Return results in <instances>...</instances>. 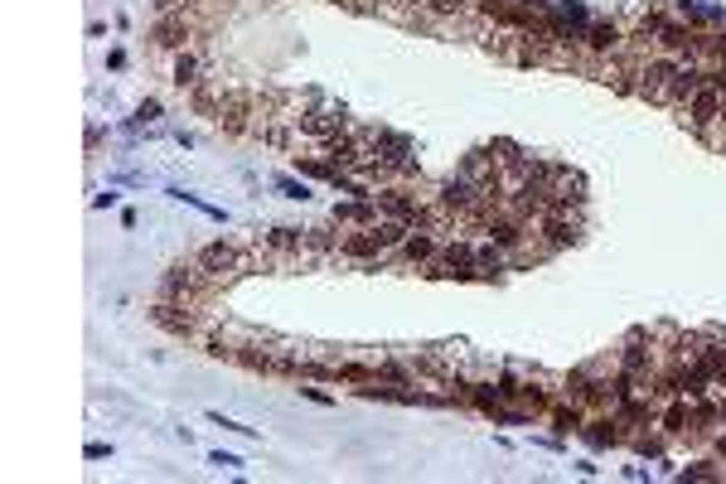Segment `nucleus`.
I'll list each match as a JSON object with an SVG mask.
<instances>
[{
	"label": "nucleus",
	"mask_w": 726,
	"mask_h": 484,
	"mask_svg": "<svg viewBox=\"0 0 726 484\" xmlns=\"http://www.w3.org/2000/svg\"><path fill=\"white\" fill-rule=\"evenodd\" d=\"M106 455H111L106 441H88V446H83V460H106Z\"/></svg>",
	"instance_id": "16"
},
{
	"label": "nucleus",
	"mask_w": 726,
	"mask_h": 484,
	"mask_svg": "<svg viewBox=\"0 0 726 484\" xmlns=\"http://www.w3.org/2000/svg\"><path fill=\"white\" fill-rule=\"evenodd\" d=\"M678 116H683V126H693L697 136H707V131H712V126H717V121L726 116V97L717 93V83L707 78V83H702L697 93H693L688 102H683V107H678Z\"/></svg>",
	"instance_id": "3"
},
{
	"label": "nucleus",
	"mask_w": 726,
	"mask_h": 484,
	"mask_svg": "<svg viewBox=\"0 0 726 484\" xmlns=\"http://www.w3.org/2000/svg\"><path fill=\"white\" fill-rule=\"evenodd\" d=\"M208 465H218V470H242V460L228 455V451H208Z\"/></svg>",
	"instance_id": "13"
},
{
	"label": "nucleus",
	"mask_w": 726,
	"mask_h": 484,
	"mask_svg": "<svg viewBox=\"0 0 726 484\" xmlns=\"http://www.w3.org/2000/svg\"><path fill=\"white\" fill-rule=\"evenodd\" d=\"M581 49L591 54V63H606V58H615V54L624 49V24H620V19H591V29H586Z\"/></svg>",
	"instance_id": "5"
},
{
	"label": "nucleus",
	"mask_w": 726,
	"mask_h": 484,
	"mask_svg": "<svg viewBox=\"0 0 726 484\" xmlns=\"http://www.w3.org/2000/svg\"><path fill=\"white\" fill-rule=\"evenodd\" d=\"M204 34V24H199V15L194 10H165L155 24H150V44L155 49H165V54H180V49H189V39H199Z\"/></svg>",
	"instance_id": "2"
},
{
	"label": "nucleus",
	"mask_w": 726,
	"mask_h": 484,
	"mask_svg": "<svg viewBox=\"0 0 726 484\" xmlns=\"http://www.w3.org/2000/svg\"><path fill=\"white\" fill-rule=\"evenodd\" d=\"M707 451H712V455H717V460H722V465H726V426H717V431H712V441H707Z\"/></svg>",
	"instance_id": "14"
},
{
	"label": "nucleus",
	"mask_w": 726,
	"mask_h": 484,
	"mask_svg": "<svg viewBox=\"0 0 726 484\" xmlns=\"http://www.w3.org/2000/svg\"><path fill=\"white\" fill-rule=\"evenodd\" d=\"M436 233H441V228H412V233H407V242H402L388 262H402V267H416V272H421V267H431V262L441 257V242H445V237H436Z\"/></svg>",
	"instance_id": "4"
},
{
	"label": "nucleus",
	"mask_w": 726,
	"mask_h": 484,
	"mask_svg": "<svg viewBox=\"0 0 726 484\" xmlns=\"http://www.w3.org/2000/svg\"><path fill=\"white\" fill-rule=\"evenodd\" d=\"M208 426H223V431H237V436H257L252 426H242V421H232V416H223V412H204Z\"/></svg>",
	"instance_id": "11"
},
{
	"label": "nucleus",
	"mask_w": 726,
	"mask_h": 484,
	"mask_svg": "<svg viewBox=\"0 0 726 484\" xmlns=\"http://www.w3.org/2000/svg\"><path fill=\"white\" fill-rule=\"evenodd\" d=\"M271 189L286 194V198H296V203H306V198H310V185H306L301 175H271Z\"/></svg>",
	"instance_id": "9"
},
{
	"label": "nucleus",
	"mask_w": 726,
	"mask_h": 484,
	"mask_svg": "<svg viewBox=\"0 0 726 484\" xmlns=\"http://www.w3.org/2000/svg\"><path fill=\"white\" fill-rule=\"evenodd\" d=\"M170 198H175V203H189V208H199V213H204V218H213V223H228V213H223L218 203H204L199 194H189V189H170Z\"/></svg>",
	"instance_id": "10"
},
{
	"label": "nucleus",
	"mask_w": 726,
	"mask_h": 484,
	"mask_svg": "<svg viewBox=\"0 0 726 484\" xmlns=\"http://www.w3.org/2000/svg\"><path fill=\"white\" fill-rule=\"evenodd\" d=\"M296 392H301L306 402H315V407H334V397H329V392H319V387H296Z\"/></svg>",
	"instance_id": "15"
},
{
	"label": "nucleus",
	"mask_w": 726,
	"mask_h": 484,
	"mask_svg": "<svg viewBox=\"0 0 726 484\" xmlns=\"http://www.w3.org/2000/svg\"><path fill=\"white\" fill-rule=\"evenodd\" d=\"M576 475H586V480H596V475H601V465H596V460H576Z\"/></svg>",
	"instance_id": "19"
},
{
	"label": "nucleus",
	"mask_w": 726,
	"mask_h": 484,
	"mask_svg": "<svg viewBox=\"0 0 726 484\" xmlns=\"http://www.w3.org/2000/svg\"><path fill=\"white\" fill-rule=\"evenodd\" d=\"M116 198H121V194L106 189V194H97V198H93V208H116Z\"/></svg>",
	"instance_id": "18"
},
{
	"label": "nucleus",
	"mask_w": 726,
	"mask_h": 484,
	"mask_svg": "<svg viewBox=\"0 0 726 484\" xmlns=\"http://www.w3.org/2000/svg\"><path fill=\"white\" fill-rule=\"evenodd\" d=\"M334 228H373L383 213H378V198H349V203H334Z\"/></svg>",
	"instance_id": "7"
},
{
	"label": "nucleus",
	"mask_w": 726,
	"mask_h": 484,
	"mask_svg": "<svg viewBox=\"0 0 726 484\" xmlns=\"http://www.w3.org/2000/svg\"><path fill=\"white\" fill-rule=\"evenodd\" d=\"M581 228H586L581 208H571V203H547V208L532 218V242H537L542 257H552V252L571 247V242L581 237Z\"/></svg>",
	"instance_id": "1"
},
{
	"label": "nucleus",
	"mask_w": 726,
	"mask_h": 484,
	"mask_svg": "<svg viewBox=\"0 0 726 484\" xmlns=\"http://www.w3.org/2000/svg\"><path fill=\"white\" fill-rule=\"evenodd\" d=\"M707 78H712V83H717V93L726 97V58H717V63L707 68Z\"/></svg>",
	"instance_id": "17"
},
{
	"label": "nucleus",
	"mask_w": 726,
	"mask_h": 484,
	"mask_svg": "<svg viewBox=\"0 0 726 484\" xmlns=\"http://www.w3.org/2000/svg\"><path fill=\"white\" fill-rule=\"evenodd\" d=\"M136 121H141V126H145V121H160V102H155V97H145V102L136 107Z\"/></svg>",
	"instance_id": "12"
},
{
	"label": "nucleus",
	"mask_w": 726,
	"mask_h": 484,
	"mask_svg": "<svg viewBox=\"0 0 726 484\" xmlns=\"http://www.w3.org/2000/svg\"><path fill=\"white\" fill-rule=\"evenodd\" d=\"M252 116H257V107H252V97H247V93H223V97H218V111H213V121H218L228 136H242V131H252Z\"/></svg>",
	"instance_id": "6"
},
{
	"label": "nucleus",
	"mask_w": 726,
	"mask_h": 484,
	"mask_svg": "<svg viewBox=\"0 0 726 484\" xmlns=\"http://www.w3.org/2000/svg\"><path fill=\"white\" fill-rule=\"evenodd\" d=\"M199 73H204V58H199V54H189V49H180V54H175V63H170V83L184 93V88H199V83H204Z\"/></svg>",
	"instance_id": "8"
}]
</instances>
